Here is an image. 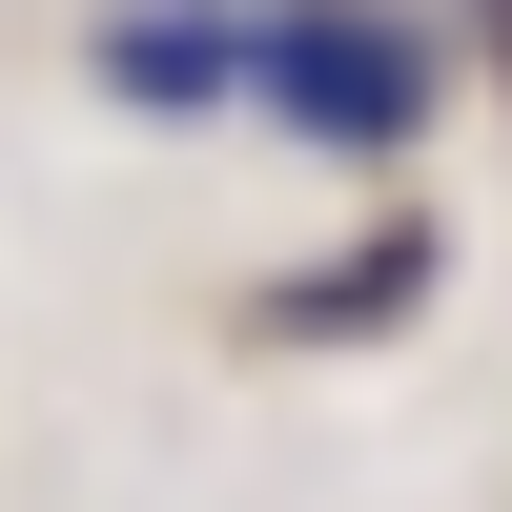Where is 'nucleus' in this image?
<instances>
[{
	"instance_id": "2",
	"label": "nucleus",
	"mask_w": 512,
	"mask_h": 512,
	"mask_svg": "<svg viewBox=\"0 0 512 512\" xmlns=\"http://www.w3.org/2000/svg\"><path fill=\"white\" fill-rule=\"evenodd\" d=\"M103 82H123L144 123L246 103V0H123V21H103Z\"/></svg>"
},
{
	"instance_id": "1",
	"label": "nucleus",
	"mask_w": 512,
	"mask_h": 512,
	"mask_svg": "<svg viewBox=\"0 0 512 512\" xmlns=\"http://www.w3.org/2000/svg\"><path fill=\"white\" fill-rule=\"evenodd\" d=\"M246 103L369 164V144L431 123V21H390V0H267V21H246Z\"/></svg>"
}]
</instances>
